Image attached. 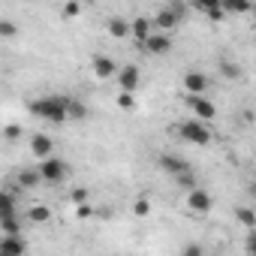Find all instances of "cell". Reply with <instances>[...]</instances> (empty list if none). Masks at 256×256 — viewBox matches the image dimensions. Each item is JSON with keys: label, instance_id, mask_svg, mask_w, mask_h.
Wrapping results in <instances>:
<instances>
[{"label": "cell", "instance_id": "1", "mask_svg": "<svg viewBox=\"0 0 256 256\" xmlns=\"http://www.w3.org/2000/svg\"><path fill=\"white\" fill-rule=\"evenodd\" d=\"M30 112L48 124H66L70 114H66V96L60 94H52V96H36L30 102Z\"/></svg>", "mask_w": 256, "mask_h": 256}, {"label": "cell", "instance_id": "2", "mask_svg": "<svg viewBox=\"0 0 256 256\" xmlns=\"http://www.w3.org/2000/svg\"><path fill=\"white\" fill-rule=\"evenodd\" d=\"M175 133H178L184 142H190V145H208V142H211V130H208V124H202V120H196V118L181 120V124L175 126Z\"/></svg>", "mask_w": 256, "mask_h": 256}, {"label": "cell", "instance_id": "3", "mask_svg": "<svg viewBox=\"0 0 256 256\" xmlns=\"http://www.w3.org/2000/svg\"><path fill=\"white\" fill-rule=\"evenodd\" d=\"M66 172H70V166H66L64 160H58V157H52V160H42V163H40V175H42V181H46V184H60V181L66 178Z\"/></svg>", "mask_w": 256, "mask_h": 256}, {"label": "cell", "instance_id": "4", "mask_svg": "<svg viewBox=\"0 0 256 256\" xmlns=\"http://www.w3.org/2000/svg\"><path fill=\"white\" fill-rule=\"evenodd\" d=\"M184 102L190 106L193 118H196V120H202V124H208V120H214V118H217V106H214V102H208L205 96H184Z\"/></svg>", "mask_w": 256, "mask_h": 256}, {"label": "cell", "instance_id": "5", "mask_svg": "<svg viewBox=\"0 0 256 256\" xmlns=\"http://www.w3.org/2000/svg\"><path fill=\"white\" fill-rule=\"evenodd\" d=\"M160 169L166 172V175H184V172H193V166L184 160V157H178V154H160Z\"/></svg>", "mask_w": 256, "mask_h": 256}, {"label": "cell", "instance_id": "6", "mask_svg": "<svg viewBox=\"0 0 256 256\" xmlns=\"http://www.w3.org/2000/svg\"><path fill=\"white\" fill-rule=\"evenodd\" d=\"M139 82H142V76H139V66H120V72H118V84H120V94H133L136 88H139Z\"/></svg>", "mask_w": 256, "mask_h": 256}, {"label": "cell", "instance_id": "7", "mask_svg": "<svg viewBox=\"0 0 256 256\" xmlns=\"http://www.w3.org/2000/svg\"><path fill=\"white\" fill-rule=\"evenodd\" d=\"M184 90H187V96H202V94L208 90V78H205V72L190 70V72L184 76Z\"/></svg>", "mask_w": 256, "mask_h": 256}, {"label": "cell", "instance_id": "8", "mask_svg": "<svg viewBox=\"0 0 256 256\" xmlns=\"http://www.w3.org/2000/svg\"><path fill=\"white\" fill-rule=\"evenodd\" d=\"M187 205H190V211H196V214H205V211H211L214 199H211V193H208V190L196 187L193 193H187Z\"/></svg>", "mask_w": 256, "mask_h": 256}, {"label": "cell", "instance_id": "9", "mask_svg": "<svg viewBox=\"0 0 256 256\" xmlns=\"http://www.w3.org/2000/svg\"><path fill=\"white\" fill-rule=\"evenodd\" d=\"M28 253V244L22 235H4L0 241V256H24Z\"/></svg>", "mask_w": 256, "mask_h": 256}, {"label": "cell", "instance_id": "10", "mask_svg": "<svg viewBox=\"0 0 256 256\" xmlns=\"http://www.w3.org/2000/svg\"><path fill=\"white\" fill-rule=\"evenodd\" d=\"M120 70H118V64L112 60V58H106V54H94V76L96 78H112V76H118Z\"/></svg>", "mask_w": 256, "mask_h": 256}, {"label": "cell", "instance_id": "11", "mask_svg": "<svg viewBox=\"0 0 256 256\" xmlns=\"http://www.w3.org/2000/svg\"><path fill=\"white\" fill-rule=\"evenodd\" d=\"M52 148H54V142H52L46 133H36V136L30 139V151H34V157H40V160H52Z\"/></svg>", "mask_w": 256, "mask_h": 256}, {"label": "cell", "instance_id": "12", "mask_svg": "<svg viewBox=\"0 0 256 256\" xmlns=\"http://www.w3.org/2000/svg\"><path fill=\"white\" fill-rule=\"evenodd\" d=\"M145 52L148 54H166V52H172V36L169 34H154L145 42Z\"/></svg>", "mask_w": 256, "mask_h": 256}, {"label": "cell", "instance_id": "13", "mask_svg": "<svg viewBox=\"0 0 256 256\" xmlns=\"http://www.w3.org/2000/svg\"><path fill=\"white\" fill-rule=\"evenodd\" d=\"M130 24H133V36H136L142 46L154 36V18H133Z\"/></svg>", "mask_w": 256, "mask_h": 256}, {"label": "cell", "instance_id": "14", "mask_svg": "<svg viewBox=\"0 0 256 256\" xmlns=\"http://www.w3.org/2000/svg\"><path fill=\"white\" fill-rule=\"evenodd\" d=\"M178 22H181V18H178V16L169 10V6H163V10L154 16V28H160V34H169V30H172Z\"/></svg>", "mask_w": 256, "mask_h": 256}, {"label": "cell", "instance_id": "15", "mask_svg": "<svg viewBox=\"0 0 256 256\" xmlns=\"http://www.w3.org/2000/svg\"><path fill=\"white\" fill-rule=\"evenodd\" d=\"M66 114H70V120H84L88 118V106L82 100H76V96L72 100L66 96Z\"/></svg>", "mask_w": 256, "mask_h": 256}, {"label": "cell", "instance_id": "16", "mask_svg": "<svg viewBox=\"0 0 256 256\" xmlns=\"http://www.w3.org/2000/svg\"><path fill=\"white\" fill-rule=\"evenodd\" d=\"M108 34H112L114 40H124L126 34H133V24L124 22V18H112V22H108Z\"/></svg>", "mask_w": 256, "mask_h": 256}, {"label": "cell", "instance_id": "17", "mask_svg": "<svg viewBox=\"0 0 256 256\" xmlns=\"http://www.w3.org/2000/svg\"><path fill=\"white\" fill-rule=\"evenodd\" d=\"M196 10H199V12H205L211 22H220V18L226 16V10H223L220 4H196Z\"/></svg>", "mask_w": 256, "mask_h": 256}, {"label": "cell", "instance_id": "18", "mask_svg": "<svg viewBox=\"0 0 256 256\" xmlns=\"http://www.w3.org/2000/svg\"><path fill=\"white\" fill-rule=\"evenodd\" d=\"M48 217H52L48 205H34V208H28V220H30V223H48Z\"/></svg>", "mask_w": 256, "mask_h": 256}, {"label": "cell", "instance_id": "19", "mask_svg": "<svg viewBox=\"0 0 256 256\" xmlns=\"http://www.w3.org/2000/svg\"><path fill=\"white\" fill-rule=\"evenodd\" d=\"M40 181H42L40 169H24V172L18 175V184H22V187H36Z\"/></svg>", "mask_w": 256, "mask_h": 256}, {"label": "cell", "instance_id": "20", "mask_svg": "<svg viewBox=\"0 0 256 256\" xmlns=\"http://www.w3.org/2000/svg\"><path fill=\"white\" fill-rule=\"evenodd\" d=\"M0 226H4V235H18V229H22V223H18L16 214L12 217H0Z\"/></svg>", "mask_w": 256, "mask_h": 256}, {"label": "cell", "instance_id": "21", "mask_svg": "<svg viewBox=\"0 0 256 256\" xmlns=\"http://www.w3.org/2000/svg\"><path fill=\"white\" fill-rule=\"evenodd\" d=\"M175 181H178V187H184L187 193H193V190H196V172H184V175H178Z\"/></svg>", "mask_w": 256, "mask_h": 256}, {"label": "cell", "instance_id": "22", "mask_svg": "<svg viewBox=\"0 0 256 256\" xmlns=\"http://www.w3.org/2000/svg\"><path fill=\"white\" fill-rule=\"evenodd\" d=\"M133 214H136V217H148V214H151V202H148L145 196H139V199L133 202Z\"/></svg>", "mask_w": 256, "mask_h": 256}, {"label": "cell", "instance_id": "23", "mask_svg": "<svg viewBox=\"0 0 256 256\" xmlns=\"http://www.w3.org/2000/svg\"><path fill=\"white\" fill-rule=\"evenodd\" d=\"M235 217H238V220H241L244 226H250V229L256 226V214H253L250 208H238V211H235Z\"/></svg>", "mask_w": 256, "mask_h": 256}, {"label": "cell", "instance_id": "24", "mask_svg": "<svg viewBox=\"0 0 256 256\" xmlns=\"http://www.w3.org/2000/svg\"><path fill=\"white\" fill-rule=\"evenodd\" d=\"M70 202H72V205H84V202H88V190H84V187H76V190L70 193Z\"/></svg>", "mask_w": 256, "mask_h": 256}, {"label": "cell", "instance_id": "25", "mask_svg": "<svg viewBox=\"0 0 256 256\" xmlns=\"http://www.w3.org/2000/svg\"><path fill=\"white\" fill-rule=\"evenodd\" d=\"M178 256H205V250H202V244H196V241H193V244H187Z\"/></svg>", "mask_w": 256, "mask_h": 256}, {"label": "cell", "instance_id": "26", "mask_svg": "<svg viewBox=\"0 0 256 256\" xmlns=\"http://www.w3.org/2000/svg\"><path fill=\"white\" fill-rule=\"evenodd\" d=\"M223 10H226V12H253L250 4H223Z\"/></svg>", "mask_w": 256, "mask_h": 256}, {"label": "cell", "instance_id": "27", "mask_svg": "<svg viewBox=\"0 0 256 256\" xmlns=\"http://www.w3.org/2000/svg\"><path fill=\"white\" fill-rule=\"evenodd\" d=\"M16 30H18V28H16L10 18H4V22H0V36H16Z\"/></svg>", "mask_w": 256, "mask_h": 256}, {"label": "cell", "instance_id": "28", "mask_svg": "<svg viewBox=\"0 0 256 256\" xmlns=\"http://www.w3.org/2000/svg\"><path fill=\"white\" fill-rule=\"evenodd\" d=\"M60 12H64V18H76V16L82 12V6H78V4H64Z\"/></svg>", "mask_w": 256, "mask_h": 256}, {"label": "cell", "instance_id": "29", "mask_svg": "<svg viewBox=\"0 0 256 256\" xmlns=\"http://www.w3.org/2000/svg\"><path fill=\"white\" fill-rule=\"evenodd\" d=\"M118 106H120V108H133V106H136L133 94H120V96H118Z\"/></svg>", "mask_w": 256, "mask_h": 256}, {"label": "cell", "instance_id": "30", "mask_svg": "<svg viewBox=\"0 0 256 256\" xmlns=\"http://www.w3.org/2000/svg\"><path fill=\"white\" fill-rule=\"evenodd\" d=\"M244 247H247V256H256V232H250V235H247Z\"/></svg>", "mask_w": 256, "mask_h": 256}, {"label": "cell", "instance_id": "31", "mask_svg": "<svg viewBox=\"0 0 256 256\" xmlns=\"http://www.w3.org/2000/svg\"><path fill=\"white\" fill-rule=\"evenodd\" d=\"M220 70H223L226 78H235V76H238V66H235V64H220Z\"/></svg>", "mask_w": 256, "mask_h": 256}, {"label": "cell", "instance_id": "32", "mask_svg": "<svg viewBox=\"0 0 256 256\" xmlns=\"http://www.w3.org/2000/svg\"><path fill=\"white\" fill-rule=\"evenodd\" d=\"M169 10H172L178 18H184V16H187V6H184V4H169Z\"/></svg>", "mask_w": 256, "mask_h": 256}, {"label": "cell", "instance_id": "33", "mask_svg": "<svg viewBox=\"0 0 256 256\" xmlns=\"http://www.w3.org/2000/svg\"><path fill=\"white\" fill-rule=\"evenodd\" d=\"M18 133H22V126H10V130H6V136H10V139H16Z\"/></svg>", "mask_w": 256, "mask_h": 256}, {"label": "cell", "instance_id": "34", "mask_svg": "<svg viewBox=\"0 0 256 256\" xmlns=\"http://www.w3.org/2000/svg\"><path fill=\"white\" fill-rule=\"evenodd\" d=\"M253 18H256V4H253Z\"/></svg>", "mask_w": 256, "mask_h": 256}]
</instances>
